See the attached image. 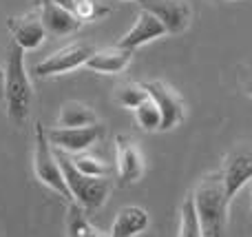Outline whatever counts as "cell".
<instances>
[{"label": "cell", "mask_w": 252, "mask_h": 237, "mask_svg": "<svg viewBox=\"0 0 252 237\" xmlns=\"http://www.w3.org/2000/svg\"><path fill=\"white\" fill-rule=\"evenodd\" d=\"M190 195L195 200V208L197 215H199L204 237H223L230 198L226 193L221 171L208 173L206 177H201Z\"/></svg>", "instance_id": "6da1fadb"}, {"label": "cell", "mask_w": 252, "mask_h": 237, "mask_svg": "<svg viewBox=\"0 0 252 237\" xmlns=\"http://www.w3.org/2000/svg\"><path fill=\"white\" fill-rule=\"evenodd\" d=\"M31 82L25 69V49L11 44L4 65V102H7V115L11 122L25 124L31 109Z\"/></svg>", "instance_id": "7a4b0ae2"}, {"label": "cell", "mask_w": 252, "mask_h": 237, "mask_svg": "<svg viewBox=\"0 0 252 237\" xmlns=\"http://www.w3.org/2000/svg\"><path fill=\"white\" fill-rule=\"evenodd\" d=\"M58 162H60L62 175L66 180V186L71 191V198L78 206H82L84 211H97L100 206H104L106 198H109L111 184L106 177H91L80 173L71 162V155H64V151H56Z\"/></svg>", "instance_id": "3957f363"}, {"label": "cell", "mask_w": 252, "mask_h": 237, "mask_svg": "<svg viewBox=\"0 0 252 237\" xmlns=\"http://www.w3.org/2000/svg\"><path fill=\"white\" fill-rule=\"evenodd\" d=\"M33 171H35V177L42 182L44 186L53 189L58 195L66 198L69 202H73L71 198V191L66 186V180L62 175V169H60V162H58V155L53 151L51 142L47 137V131H44L42 124H35V149H33Z\"/></svg>", "instance_id": "277c9868"}, {"label": "cell", "mask_w": 252, "mask_h": 237, "mask_svg": "<svg viewBox=\"0 0 252 237\" xmlns=\"http://www.w3.org/2000/svg\"><path fill=\"white\" fill-rule=\"evenodd\" d=\"M104 124H91V127H78V129H49L47 137L51 142V146H56L58 151L64 153H84L89 146H93L97 140L104 137Z\"/></svg>", "instance_id": "5b68a950"}, {"label": "cell", "mask_w": 252, "mask_h": 237, "mask_svg": "<svg viewBox=\"0 0 252 237\" xmlns=\"http://www.w3.org/2000/svg\"><path fill=\"white\" fill-rule=\"evenodd\" d=\"M95 51L97 49L91 42H73L64 49H58L47 60L38 62L33 73L35 75H56V73H64V71H73L78 67L87 65V60Z\"/></svg>", "instance_id": "8992f818"}, {"label": "cell", "mask_w": 252, "mask_h": 237, "mask_svg": "<svg viewBox=\"0 0 252 237\" xmlns=\"http://www.w3.org/2000/svg\"><path fill=\"white\" fill-rule=\"evenodd\" d=\"M223 184H226L228 198H235L237 191L252 180V144H237L230 153L226 155L221 167Z\"/></svg>", "instance_id": "52a82bcc"}, {"label": "cell", "mask_w": 252, "mask_h": 237, "mask_svg": "<svg viewBox=\"0 0 252 237\" xmlns=\"http://www.w3.org/2000/svg\"><path fill=\"white\" fill-rule=\"evenodd\" d=\"M142 11H148L166 27L168 34H182L190 25V4L186 0H137Z\"/></svg>", "instance_id": "ba28073f"}, {"label": "cell", "mask_w": 252, "mask_h": 237, "mask_svg": "<svg viewBox=\"0 0 252 237\" xmlns=\"http://www.w3.org/2000/svg\"><path fill=\"white\" fill-rule=\"evenodd\" d=\"M144 87H146L151 100H155V104L161 111V131H170L173 127H177L184 120V102L179 93L161 80L144 82Z\"/></svg>", "instance_id": "9c48e42d"}, {"label": "cell", "mask_w": 252, "mask_h": 237, "mask_svg": "<svg viewBox=\"0 0 252 237\" xmlns=\"http://www.w3.org/2000/svg\"><path fill=\"white\" fill-rule=\"evenodd\" d=\"M7 29L13 35V44H18L25 51L38 49L47 38V29L42 25L40 11H29L22 16H13L7 20Z\"/></svg>", "instance_id": "30bf717a"}, {"label": "cell", "mask_w": 252, "mask_h": 237, "mask_svg": "<svg viewBox=\"0 0 252 237\" xmlns=\"http://www.w3.org/2000/svg\"><path fill=\"white\" fill-rule=\"evenodd\" d=\"M164 34H168V31H166V27L161 25V22L157 20L153 13L139 11L137 18H135V25L130 27L128 34H126L124 38L118 42V47L128 49V51H135L137 47H142V44L151 42V40L161 38Z\"/></svg>", "instance_id": "8fae6325"}, {"label": "cell", "mask_w": 252, "mask_h": 237, "mask_svg": "<svg viewBox=\"0 0 252 237\" xmlns=\"http://www.w3.org/2000/svg\"><path fill=\"white\" fill-rule=\"evenodd\" d=\"M118 175L122 184L137 182L144 173V158L139 146L128 135H118Z\"/></svg>", "instance_id": "7c38bea8"}, {"label": "cell", "mask_w": 252, "mask_h": 237, "mask_svg": "<svg viewBox=\"0 0 252 237\" xmlns=\"http://www.w3.org/2000/svg\"><path fill=\"white\" fill-rule=\"evenodd\" d=\"M40 16H42V25L49 35H66L82 27V20H80L73 11L60 7V4L53 2V0H42Z\"/></svg>", "instance_id": "4fadbf2b"}, {"label": "cell", "mask_w": 252, "mask_h": 237, "mask_svg": "<svg viewBox=\"0 0 252 237\" xmlns=\"http://www.w3.org/2000/svg\"><path fill=\"white\" fill-rule=\"evenodd\" d=\"M133 60V51L122 47H109V49H97L91 58L87 60V69L97 71V73H106V75H115L120 71H124L126 67Z\"/></svg>", "instance_id": "5bb4252c"}, {"label": "cell", "mask_w": 252, "mask_h": 237, "mask_svg": "<svg viewBox=\"0 0 252 237\" xmlns=\"http://www.w3.org/2000/svg\"><path fill=\"white\" fill-rule=\"evenodd\" d=\"M148 213L139 206H124L122 211L118 213L113 222V229H111V235L113 237H135L148 229Z\"/></svg>", "instance_id": "9a60e30c"}, {"label": "cell", "mask_w": 252, "mask_h": 237, "mask_svg": "<svg viewBox=\"0 0 252 237\" xmlns=\"http://www.w3.org/2000/svg\"><path fill=\"white\" fill-rule=\"evenodd\" d=\"M91 124H97V115L91 106L82 104V102H66L60 109L58 127L78 129V127H91Z\"/></svg>", "instance_id": "2e32d148"}, {"label": "cell", "mask_w": 252, "mask_h": 237, "mask_svg": "<svg viewBox=\"0 0 252 237\" xmlns=\"http://www.w3.org/2000/svg\"><path fill=\"white\" fill-rule=\"evenodd\" d=\"M66 233H69V237H113L97 231L89 222V217L84 215V208L78 206L75 202H71L69 211H66Z\"/></svg>", "instance_id": "e0dca14e"}, {"label": "cell", "mask_w": 252, "mask_h": 237, "mask_svg": "<svg viewBox=\"0 0 252 237\" xmlns=\"http://www.w3.org/2000/svg\"><path fill=\"white\" fill-rule=\"evenodd\" d=\"M179 237H204L201 233V222L197 215L195 200L188 195L182 204V224H179Z\"/></svg>", "instance_id": "ac0fdd59"}, {"label": "cell", "mask_w": 252, "mask_h": 237, "mask_svg": "<svg viewBox=\"0 0 252 237\" xmlns=\"http://www.w3.org/2000/svg\"><path fill=\"white\" fill-rule=\"evenodd\" d=\"M148 98L151 96H148L144 82H126L122 87H118V91H115V100L122 106H126V109H137Z\"/></svg>", "instance_id": "d6986e66"}, {"label": "cell", "mask_w": 252, "mask_h": 237, "mask_svg": "<svg viewBox=\"0 0 252 237\" xmlns=\"http://www.w3.org/2000/svg\"><path fill=\"white\" fill-rule=\"evenodd\" d=\"M135 120L144 131H161V111L151 98L135 109Z\"/></svg>", "instance_id": "ffe728a7"}, {"label": "cell", "mask_w": 252, "mask_h": 237, "mask_svg": "<svg viewBox=\"0 0 252 237\" xmlns=\"http://www.w3.org/2000/svg\"><path fill=\"white\" fill-rule=\"evenodd\" d=\"M71 162H73V167L78 169L80 173H84V175H91V177H106L111 173V169L106 167L102 160L93 158V155H87V153L71 155Z\"/></svg>", "instance_id": "44dd1931"}, {"label": "cell", "mask_w": 252, "mask_h": 237, "mask_svg": "<svg viewBox=\"0 0 252 237\" xmlns=\"http://www.w3.org/2000/svg\"><path fill=\"white\" fill-rule=\"evenodd\" d=\"M241 87H244V91L248 96H252V62L241 69Z\"/></svg>", "instance_id": "7402d4cb"}, {"label": "cell", "mask_w": 252, "mask_h": 237, "mask_svg": "<svg viewBox=\"0 0 252 237\" xmlns=\"http://www.w3.org/2000/svg\"><path fill=\"white\" fill-rule=\"evenodd\" d=\"M0 100H4V67L0 65Z\"/></svg>", "instance_id": "603a6c76"}]
</instances>
